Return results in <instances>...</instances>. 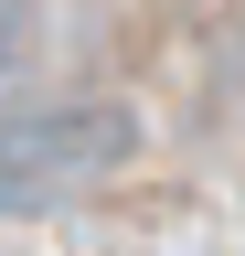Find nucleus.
Segmentation results:
<instances>
[{
  "label": "nucleus",
  "mask_w": 245,
  "mask_h": 256,
  "mask_svg": "<svg viewBox=\"0 0 245 256\" xmlns=\"http://www.w3.org/2000/svg\"><path fill=\"white\" fill-rule=\"evenodd\" d=\"M139 150L128 107H53L0 128V203H75V192L117 182V160Z\"/></svg>",
  "instance_id": "f257e3e1"
},
{
  "label": "nucleus",
  "mask_w": 245,
  "mask_h": 256,
  "mask_svg": "<svg viewBox=\"0 0 245 256\" xmlns=\"http://www.w3.org/2000/svg\"><path fill=\"white\" fill-rule=\"evenodd\" d=\"M0 43H11V22H0Z\"/></svg>",
  "instance_id": "f03ea898"
}]
</instances>
